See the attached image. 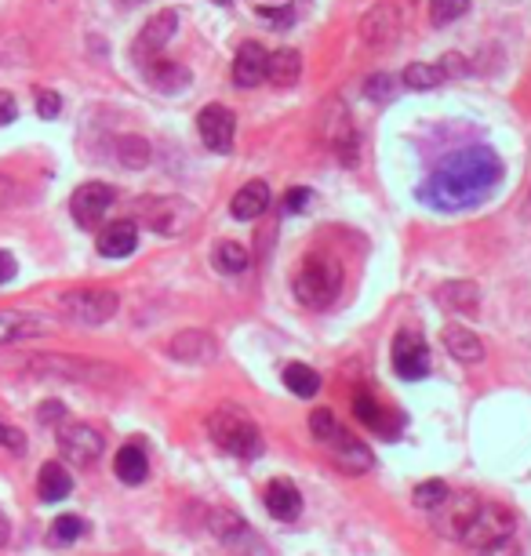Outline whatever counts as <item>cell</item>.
Instances as JSON below:
<instances>
[{
    "label": "cell",
    "instance_id": "484cf974",
    "mask_svg": "<svg viewBox=\"0 0 531 556\" xmlns=\"http://www.w3.org/2000/svg\"><path fill=\"white\" fill-rule=\"evenodd\" d=\"M353 415L361 418V426H371L375 433H382V437H397V433L386 426V415H382L379 400L371 397V393H357V397H353Z\"/></svg>",
    "mask_w": 531,
    "mask_h": 556
},
{
    "label": "cell",
    "instance_id": "52a82bcc",
    "mask_svg": "<svg viewBox=\"0 0 531 556\" xmlns=\"http://www.w3.org/2000/svg\"><path fill=\"white\" fill-rule=\"evenodd\" d=\"M113 200H117V189L113 186H106V182H84V186H77V193L70 197L73 222L81 229H95L106 219V211L113 208Z\"/></svg>",
    "mask_w": 531,
    "mask_h": 556
},
{
    "label": "cell",
    "instance_id": "d4e9b609",
    "mask_svg": "<svg viewBox=\"0 0 531 556\" xmlns=\"http://www.w3.org/2000/svg\"><path fill=\"white\" fill-rule=\"evenodd\" d=\"M41 331V320L22 313V309H0V346L8 342H19V338Z\"/></svg>",
    "mask_w": 531,
    "mask_h": 556
},
{
    "label": "cell",
    "instance_id": "f1b7e54d",
    "mask_svg": "<svg viewBox=\"0 0 531 556\" xmlns=\"http://www.w3.org/2000/svg\"><path fill=\"white\" fill-rule=\"evenodd\" d=\"M211 262H215V269L219 273H226V277H237V273H244L248 269V251H244V244H233V240H226V244H219L215 248V255H211Z\"/></svg>",
    "mask_w": 531,
    "mask_h": 556
},
{
    "label": "cell",
    "instance_id": "8d00e7d4",
    "mask_svg": "<svg viewBox=\"0 0 531 556\" xmlns=\"http://www.w3.org/2000/svg\"><path fill=\"white\" fill-rule=\"evenodd\" d=\"M37 113H41L44 120H55L62 113V99L55 95V91L37 88Z\"/></svg>",
    "mask_w": 531,
    "mask_h": 556
},
{
    "label": "cell",
    "instance_id": "b9f144b4",
    "mask_svg": "<svg viewBox=\"0 0 531 556\" xmlns=\"http://www.w3.org/2000/svg\"><path fill=\"white\" fill-rule=\"evenodd\" d=\"M15 273H19V262H15V255L0 248V284H8V280H15Z\"/></svg>",
    "mask_w": 531,
    "mask_h": 556
},
{
    "label": "cell",
    "instance_id": "7bdbcfd3",
    "mask_svg": "<svg viewBox=\"0 0 531 556\" xmlns=\"http://www.w3.org/2000/svg\"><path fill=\"white\" fill-rule=\"evenodd\" d=\"M310 204V189H288V200H284V208L295 215V211H302Z\"/></svg>",
    "mask_w": 531,
    "mask_h": 556
},
{
    "label": "cell",
    "instance_id": "ab89813d",
    "mask_svg": "<svg viewBox=\"0 0 531 556\" xmlns=\"http://www.w3.org/2000/svg\"><path fill=\"white\" fill-rule=\"evenodd\" d=\"M19 117V106H15V95L11 91H0V128L11 124V120Z\"/></svg>",
    "mask_w": 531,
    "mask_h": 556
},
{
    "label": "cell",
    "instance_id": "c3c4849f",
    "mask_svg": "<svg viewBox=\"0 0 531 556\" xmlns=\"http://www.w3.org/2000/svg\"><path fill=\"white\" fill-rule=\"evenodd\" d=\"M215 4H230V0H215Z\"/></svg>",
    "mask_w": 531,
    "mask_h": 556
},
{
    "label": "cell",
    "instance_id": "277c9868",
    "mask_svg": "<svg viewBox=\"0 0 531 556\" xmlns=\"http://www.w3.org/2000/svg\"><path fill=\"white\" fill-rule=\"evenodd\" d=\"M117 309H121V298L110 288H73L59 295V317L81 324V328H99V324L113 320Z\"/></svg>",
    "mask_w": 531,
    "mask_h": 556
},
{
    "label": "cell",
    "instance_id": "1f68e13d",
    "mask_svg": "<svg viewBox=\"0 0 531 556\" xmlns=\"http://www.w3.org/2000/svg\"><path fill=\"white\" fill-rule=\"evenodd\" d=\"M211 531H215V538H222L226 546H233V542H241V538L248 535V527L233 517V513H226V509L211 513Z\"/></svg>",
    "mask_w": 531,
    "mask_h": 556
},
{
    "label": "cell",
    "instance_id": "603a6c76",
    "mask_svg": "<svg viewBox=\"0 0 531 556\" xmlns=\"http://www.w3.org/2000/svg\"><path fill=\"white\" fill-rule=\"evenodd\" d=\"M73 491V477L66 473L62 462H44L41 473H37V495L41 502H62V498Z\"/></svg>",
    "mask_w": 531,
    "mask_h": 556
},
{
    "label": "cell",
    "instance_id": "7dc6e473",
    "mask_svg": "<svg viewBox=\"0 0 531 556\" xmlns=\"http://www.w3.org/2000/svg\"><path fill=\"white\" fill-rule=\"evenodd\" d=\"M524 215L531 219V193H528V204H524Z\"/></svg>",
    "mask_w": 531,
    "mask_h": 556
},
{
    "label": "cell",
    "instance_id": "8fae6325",
    "mask_svg": "<svg viewBox=\"0 0 531 556\" xmlns=\"http://www.w3.org/2000/svg\"><path fill=\"white\" fill-rule=\"evenodd\" d=\"M197 131H201V139L208 149H215V153H230L233 135H237V117H233L226 106L211 102V106H204V110L197 113Z\"/></svg>",
    "mask_w": 531,
    "mask_h": 556
},
{
    "label": "cell",
    "instance_id": "e575fe53",
    "mask_svg": "<svg viewBox=\"0 0 531 556\" xmlns=\"http://www.w3.org/2000/svg\"><path fill=\"white\" fill-rule=\"evenodd\" d=\"M364 95H368L371 102H379V106H386V102L397 95V80L390 77V73H375V77L364 80Z\"/></svg>",
    "mask_w": 531,
    "mask_h": 556
},
{
    "label": "cell",
    "instance_id": "836d02e7",
    "mask_svg": "<svg viewBox=\"0 0 531 556\" xmlns=\"http://www.w3.org/2000/svg\"><path fill=\"white\" fill-rule=\"evenodd\" d=\"M466 11H470V0H430L433 26H448V22L462 19Z\"/></svg>",
    "mask_w": 531,
    "mask_h": 556
},
{
    "label": "cell",
    "instance_id": "f546056e",
    "mask_svg": "<svg viewBox=\"0 0 531 556\" xmlns=\"http://www.w3.org/2000/svg\"><path fill=\"white\" fill-rule=\"evenodd\" d=\"M117 157H121L124 168L139 171L150 164V142L142 139V135H124L121 142H117Z\"/></svg>",
    "mask_w": 531,
    "mask_h": 556
},
{
    "label": "cell",
    "instance_id": "f6af8a7d",
    "mask_svg": "<svg viewBox=\"0 0 531 556\" xmlns=\"http://www.w3.org/2000/svg\"><path fill=\"white\" fill-rule=\"evenodd\" d=\"M51 415L59 418V415H62V404H48V408L41 411V418H51Z\"/></svg>",
    "mask_w": 531,
    "mask_h": 556
},
{
    "label": "cell",
    "instance_id": "4dcf8cb0",
    "mask_svg": "<svg viewBox=\"0 0 531 556\" xmlns=\"http://www.w3.org/2000/svg\"><path fill=\"white\" fill-rule=\"evenodd\" d=\"M84 531H88V524H84L81 517H73V513H62V517L51 524L48 542H51V546H73V542H77Z\"/></svg>",
    "mask_w": 531,
    "mask_h": 556
},
{
    "label": "cell",
    "instance_id": "8992f818",
    "mask_svg": "<svg viewBox=\"0 0 531 556\" xmlns=\"http://www.w3.org/2000/svg\"><path fill=\"white\" fill-rule=\"evenodd\" d=\"M30 371L37 375H59V378H73V382H110L113 368L110 364H95V360H81V357H51V353H41V357H26Z\"/></svg>",
    "mask_w": 531,
    "mask_h": 556
},
{
    "label": "cell",
    "instance_id": "ffe728a7",
    "mask_svg": "<svg viewBox=\"0 0 531 556\" xmlns=\"http://www.w3.org/2000/svg\"><path fill=\"white\" fill-rule=\"evenodd\" d=\"M266 509L277 520H295L302 509L299 487L291 484V480H270V487H266Z\"/></svg>",
    "mask_w": 531,
    "mask_h": 556
},
{
    "label": "cell",
    "instance_id": "74e56055",
    "mask_svg": "<svg viewBox=\"0 0 531 556\" xmlns=\"http://www.w3.org/2000/svg\"><path fill=\"white\" fill-rule=\"evenodd\" d=\"M0 447H8V451H15V455H22V451H26V437H22L19 429L11 426L8 418H0Z\"/></svg>",
    "mask_w": 531,
    "mask_h": 556
},
{
    "label": "cell",
    "instance_id": "9a60e30c",
    "mask_svg": "<svg viewBox=\"0 0 531 556\" xmlns=\"http://www.w3.org/2000/svg\"><path fill=\"white\" fill-rule=\"evenodd\" d=\"M168 353L182 364H208L215 360L219 346H215V338L208 331H179V335L168 342Z\"/></svg>",
    "mask_w": 531,
    "mask_h": 556
},
{
    "label": "cell",
    "instance_id": "83f0119b",
    "mask_svg": "<svg viewBox=\"0 0 531 556\" xmlns=\"http://www.w3.org/2000/svg\"><path fill=\"white\" fill-rule=\"evenodd\" d=\"M441 80H444V70L437 62H411L408 70H404L401 84L411 91H430V88H437Z\"/></svg>",
    "mask_w": 531,
    "mask_h": 556
},
{
    "label": "cell",
    "instance_id": "7c38bea8",
    "mask_svg": "<svg viewBox=\"0 0 531 556\" xmlns=\"http://www.w3.org/2000/svg\"><path fill=\"white\" fill-rule=\"evenodd\" d=\"M393 368L397 375L408 378V382H419V378L430 375V346L422 342L419 335H397L393 338Z\"/></svg>",
    "mask_w": 531,
    "mask_h": 556
},
{
    "label": "cell",
    "instance_id": "f35d334b",
    "mask_svg": "<svg viewBox=\"0 0 531 556\" xmlns=\"http://www.w3.org/2000/svg\"><path fill=\"white\" fill-rule=\"evenodd\" d=\"M259 15L270 22V26H277V30H291V22H295V11H291V8H277V11L262 8Z\"/></svg>",
    "mask_w": 531,
    "mask_h": 556
},
{
    "label": "cell",
    "instance_id": "30bf717a",
    "mask_svg": "<svg viewBox=\"0 0 531 556\" xmlns=\"http://www.w3.org/2000/svg\"><path fill=\"white\" fill-rule=\"evenodd\" d=\"M401 37V8L397 4H375L361 19V40L371 51H382L397 44Z\"/></svg>",
    "mask_w": 531,
    "mask_h": 556
},
{
    "label": "cell",
    "instance_id": "6da1fadb",
    "mask_svg": "<svg viewBox=\"0 0 531 556\" xmlns=\"http://www.w3.org/2000/svg\"><path fill=\"white\" fill-rule=\"evenodd\" d=\"M499 182H502L499 153H491L484 146H473L448 157L441 168L433 171L430 179H426V186H422V200L437 211H462L481 204Z\"/></svg>",
    "mask_w": 531,
    "mask_h": 556
},
{
    "label": "cell",
    "instance_id": "e0dca14e",
    "mask_svg": "<svg viewBox=\"0 0 531 556\" xmlns=\"http://www.w3.org/2000/svg\"><path fill=\"white\" fill-rule=\"evenodd\" d=\"M142 73H146V80H150V88L164 91V95H179L182 88H190V70L179 66V62L164 59V55L146 62Z\"/></svg>",
    "mask_w": 531,
    "mask_h": 556
},
{
    "label": "cell",
    "instance_id": "ac0fdd59",
    "mask_svg": "<svg viewBox=\"0 0 531 556\" xmlns=\"http://www.w3.org/2000/svg\"><path fill=\"white\" fill-rule=\"evenodd\" d=\"M270 208V186L266 182H248V186H241L237 193H233L230 200V215L237 222H251V219H259L262 211Z\"/></svg>",
    "mask_w": 531,
    "mask_h": 556
},
{
    "label": "cell",
    "instance_id": "5bb4252c",
    "mask_svg": "<svg viewBox=\"0 0 531 556\" xmlns=\"http://www.w3.org/2000/svg\"><path fill=\"white\" fill-rule=\"evenodd\" d=\"M266 66H270V51L248 40L241 51H237V59H233V84L237 88H259L262 80H266Z\"/></svg>",
    "mask_w": 531,
    "mask_h": 556
},
{
    "label": "cell",
    "instance_id": "3957f363",
    "mask_svg": "<svg viewBox=\"0 0 531 556\" xmlns=\"http://www.w3.org/2000/svg\"><path fill=\"white\" fill-rule=\"evenodd\" d=\"M211 440L233 458H259L262 455V433L248 415L233 408H222L208 418Z\"/></svg>",
    "mask_w": 531,
    "mask_h": 556
},
{
    "label": "cell",
    "instance_id": "7402d4cb",
    "mask_svg": "<svg viewBox=\"0 0 531 556\" xmlns=\"http://www.w3.org/2000/svg\"><path fill=\"white\" fill-rule=\"evenodd\" d=\"M444 346H448L451 357L462 360V364L484 360V342L473 335L470 328H459V324H448V328H444Z\"/></svg>",
    "mask_w": 531,
    "mask_h": 556
},
{
    "label": "cell",
    "instance_id": "d590c367",
    "mask_svg": "<svg viewBox=\"0 0 531 556\" xmlns=\"http://www.w3.org/2000/svg\"><path fill=\"white\" fill-rule=\"evenodd\" d=\"M339 429H342V426H339V418L331 415L328 408H317V411L310 415V433H313L317 440H321V444H328V440L335 437Z\"/></svg>",
    "mask_w": 531,
    "mask_h": 556
},
{
    "label": "cell",
    "instance_id": "d6a6232c",
    "mask_svg": "<svg viewBox=\"0 0 531 556\" xmlns=\"http://www.w3.org/2000/svg\"><path fill=\"white\" fill-rule=\"evenodd\" d=\"M451 491H448V484H444V480H426V484H419L415 487V506L419 509H426V513H433V509L441 506L444 498H448Z\"/></svg>",
    "mask_w": 531,
    "mask_h": 556
},
{
    "label": "cell",
    "instance_id": "2e32d148",
    "mask_svg": "<svg viewBox=\"0 0 531 556\" xmlns=\"http://www.w3.org/2000/svg\"><path fill=\"white\" fill-rule=\"evenodd\" d=\"M135 248H139V226L131 219H117L110 226H102L99 255H106V259H128Z\"/></svg>",
    "mask_w": 531,
    "mask_h": 556
},
{
    "label": "cell",
    "instance_id": "4316f807",
    "mask_svg": "<svg viewBox=\"0 0 531 556\" xmlns=\"http://www.w3.org/2000/svg\"><path fill=\"white\" fill-rule=\"evenodd\" d=\"M284 386H288V393H295V397H317L321 375L313 368H306V364H288V368H284Z\"/></svg>",
    "mask_w": 531,
    "mask_h": 556
},
{
    "label": "cell",
    "instance_id": "44dd1931",
    "mask_svg": "<svg viewBox=\"0 0 531 556\" xmlns=\"http://www.w3.org/2000/svg\"><path fill=\"white\" fill-rule=\"evenodd\" d=\"M437 302H441L448 313H477L481 306V291L470 280H448L444 288H437Z\"/></svg>",
    "mask_w": 531,
    "mask_h": 556
},
{
    "label": "cell",
    "instance_id": "bcb514c9",
    "mask_svg": "<svg viewBox=\"0 0 531 556\" xmlns=\"http://www.w3.org/2000/svg\"><path fill=\"white\" fill-rule=\"evenodd\" d=\"M117 4H124V8H139V4H146V0H117Z\"/></svg>",
    "mask_w": 531,
    "mask_h": 556
},
{
    "label": "cell",
    "instance_id": "ee69618b",
    "mask_svg": "<svg viewBox=\"0 0 531 556\" xmlns=\"http://www.w3.org/2000/svg\"><path fill=\"white\" fill-rule=\"evenodd\" d=\"M8 538H11V520L0 513V549L8 546Z\"/></svg>",
    "mask_w": 531,
    "mask_h": 556
},
{
    "label": "cell",
    "instance_id": "cb8c5ba5",
    "mask_svg": "<svg viewBox=\"0 0 531 556\" xmlns=\"http://www.w3.org/2000/svg\"><path fill=\"white\" fill-rule=\"evenodd\" d=\"M302 73V55L295 48H277L270 55V66H266V80L277 84V88H291Z\"/></svg>",
    "mask_w": 531,
    "mask_h": 556
},
{
    "label": "cell",
    "instance_id": "ba28073f",
    "mask_svg": "<svg viewBox=\"0 0 531 556\" xmlns=\"http://www.w3.org/2000/svg\"><path fill=\"white\" fill-rule=\"evenodd\" d=\"M59 447L73 466H95L102 455V447H106V440H102V433L95 426L66 422V426H59Z\"/></svg>",
    "mask_w": 531,
    "mask_h": 556
},
{
    "label": "cell",
    "instance_id": "7a4b0ae2",
    "mask_svg": "<svg viewBox=\"0 0 531 556\" xmlns=\"http://www.w3.org/2000/svg\"><path fill=\"white\" fill-rule=\"evenodd\" d=\"M342 291V266L331 255H310L291 277V295L306 309H328Z\"/></svg>",
    "mask_w": 531,
    "mask_h": 556
},
{
    "label": "cell",
    "instance_id": "4fadbf2b",
    "mask_svg": "<svg viewBox=\"0 0 531 556\" xmlns=\"http://www.w3.org/2000/svg\"><path fill=\"white\" fill-rule=\"evenodd\" d=\"M328 444H331V462H335L342 473H368V469L375 466L368 444H361V440L353 437V433H346V429H339Z\"/></svg>",
    "mask_w": 531,
    "mask_h": 556
},
{
    "label": "cell",
    "instance_id": "d6986e66",
    "mask_svg": "<svg viewBox=\"0 0 531 556\" xmlns=\"http://www.w3.org/2000/svg\"><path fill=\"white\" fill-rule=\"evenodd\" d=\"M113 473L121 477V484H142L150 477V458H146V447L142 444H124L117 455H113Z\"/></svg>",
    "mask_w": 531,
    "mask_h": 556
},
{
    "label": "cell",
    "instance_id": "5b68a950",
    "mask_svg": "<svg viewBox=\"0 0 531 556\" xmlns=\"http://www.w3.org/2000/svg\"><path fill=\"white\" fill-rule=\"evenodd\" d=\"M513 531H517V517H513L510 509L502 506H477L473 509L470 524H466V531H462V542L466 546H473L477 553H484V549L499 546V542H506V538H513Z\"/></svg>",
    "mask_w": 531,
    "mask_h": 556
},
{
    "label": "cell",
    "instance_id": "60d3db41",
    "mask_svg": "<svg viewBox=\"0 0 531 556\" xmlns=\"http://www.w3.org/2000/svg\"><path fill=\"white\" fill-rule=\"evenodd\" d=\"M481 556H524V549H521V542H517V538H506V542H499V546L484 549Z\"/></svg>",
    "mask_w": 531,
    "mask_h": 556
},
{
    "label": "cell",
    "instance_id": "9c48e42d",
    "mask_svg": "<svg viewBox=\"0 0 531 556\" xmlns=\"http://www.w3.org/2000/svg\"><path fill=\"white\" fill-rule=\"evenodd\" d=\"M175 30H179V11L168 8V11H161V15H153V19L139 30L135 44H131V59L139 62V66H146L150 59L164 55V44H168Z\"/></svg>",
    "mask_w": 531,
    "mask_h": 556
}]
</instances>
